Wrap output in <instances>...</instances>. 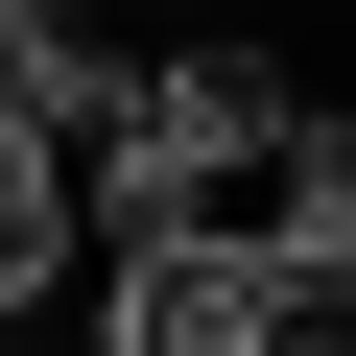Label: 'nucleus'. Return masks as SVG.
<instances>
[{
	"label": "nucleus",
	"mask_w": 356,
	"mask_h": 356,
	"mask_svg": "<svg viewBox=\"0 0 356 356\" xmlns=\"http://www.w3.org/2000/svg\"><path fill=\"white\" fill-rule=\"evenodd\" d=\"M285 285H261V214H143L95 238V356H261Z\"/></svg>",
	"instance_id": "f257e3e1"
},
{
	"label": "nucleus",
	"mask_w": 356,
	"mask_h": 356,
	"mask_svg": "<svg viewBox=\"0 0 356 356\" xmlns=\"http://www.w3.org/2000/svg\"><path fill=\"white\" fill-rule=\"evenodd\" d=\"M72 285H95V191H72L48 119H0V332H48Z\"/></svg>",
	"instance_id": "f03ea898"
},
{
	"label": "nucleus",
	"mask_w": 356,
	"mask_h": 356,
	"mask_svg": "<svg viewBox=\"0 0 356 356\" xmlns=\"http://www.w3.org/2000/svg\"><path fill=\"white\" fill-rule=\"evenodd\" d=\"M143 95V48L95 24V0H0V119H48V143H95Z\"/></svg>",
	"instance_id": "7ed1b4c3"
},
{
	"label": "nucleus",
	"mask_w": 356,
	"mask_h": 356,
	"mask_svg": "<svg viewBox=\"0 0 356 356\" xmlns=\"http://www.w3.org/2000/svg\"><path fill=\"white\" fill-rule=\"evenodd\" d=\"M0 356H95V332H0Z\"/></svg>",
	"instance_id": "20e7f679"
}]
</instances>
